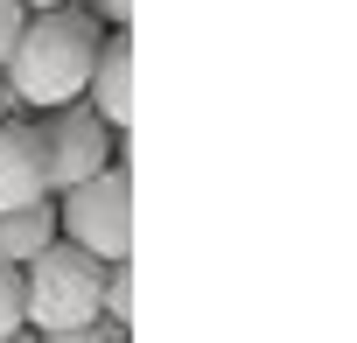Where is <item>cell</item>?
<instances>
[{
	"instance_id": "1",
	"label": "cell",
	"mask_w": 357,
	"mask_h": 343,
	"mask_svg": "<svg viewBox=\"0 0 357 343\" xmlns=\"http://www.w3.org/2000/svg\"><path fill=\"white\" fill-rule=\"evenodd\" d=\"M98 36L105 22L91 8H70V0H56V8H36L8 49V91L36 112L63 105V98H84V77H91V56H98Z\"/></svg>"
},
{
	"instance_id": "2",
	"label": "cell",
	"mask_w": 357,
	"mask_h": 343,
	"mask_svg": "<svg viewBox=\"0 0 357 343\" xmlns=\"http://www.w3.org/2000/svg\"><path fill=\"white\" fill-rule=\"evenodd\" d=\"M98 280H105V259L98 252H84L77 238H50L29 266H22V287H29V322L43 329V336H56V343H70V336H84L91 329V315H105L98 308Z\"/></svg>"
},
{
	"instance_id": "3",
	"label": "cell",
	"mask_w": 357,
	"mask_h": 343,
	"mask_svg": "<svg viewBox=\"0 0 357 343\" xmlns=\"http://www.w3.org/2000/svg\"><path fill=\"white\" fill-rule=\"evenodd\" d=\"M56 231L98 259H126L133 252V176L119 161H105L98 176L56 190Z\"/></svg>"
},
{
	"instance_id": "4",
	"label": "cell",
	"mask_w": 357,
	"mask_h": 343,
	"mask_svg": "<svg viewBox=\"0 0 357 343\" xmlns=\"http://www.w3.org/2000/svg\"><path fill=\"white\" fill-rule=\"evenodd\" d=\"M43 154H50V197H56V190L98 176L105 161H119V126H105L84 98H63L43 119Z\"/></svg>"
},
{
	"instance_id": "5",
	"label": "cell",
	"mask_w": 357,
	"mask_h": 343,
	"mask_svg": "<svg viewBox=\"0 0 357 343\" xmlns=\"http://www.w3.org/2000/svg\"><path fill=\"white\" fill-rule=\"evenodd\" d=\"M50 197V154H43V126H29L22 112L0 119V211Z\"/></svg>"
},
{
	"instance_id": "6",
	"label": "cell",
	"mask_w": 357,
	"mask_h": 343,
	"mask_svg": "<svg viewBox=\"0 0 357 343\" xmlns=\"http://www.w3.org/2000/svg\"><path fill=\"white\" fill-rule=\"evenodd\" d=\"M126 91H133V36H126V22H112L98 36V56H91V77H84V105L105 126H126V112H133Z\"/></svg>"
},
{
	"instance_id": "7",
	"label": "cell",
	"mask_w": 357,
	"mask_h": 343,
	"mask_svg": "<svg viewBox=\"0 0 357 343\" xmlns=\"http://www.w3.org/2000/svg\"><path fill=\"white\" fill-rule=\"evenodd\" d=\"M50 238H56V197H36V204H15V211H0V259L29 266V259H36Z\"/></svg>"
},
{
	"instance_id": "8",
	"label": "cell",
	"mask_w": 357,
	"mask_h": 343,
	"mask_svg": "<svg viewBox=\"0 0 357 343\" xmlns=\"http://www.w3.org/2000/svg\"><path fill=\"white\" fill-rule=\"evenodd\" d=\"M29 329V287H22V266L0 259V343Z\"/></svg>"
},
{
	"instance_id": "9",
	"label": "cell",
	"mask_w": 357,
	"mask_h": 343,
	"mask_svg": "<svg viewBox=\"0 0 357 343\" xmlns=\"http://www.w3.org/2000/svg\"><path fill=\"white\" fill-rule=\"evenodd\" d=\"M22 22H29V8H22V0H0V63H8V49H15Z\"/></svg>"
},
{
	"instance_id": "10",
	"label": "cell",
	"mask_w": 357,
	"mask_h": 343,
	"mask_svg": "<svg viewBox=\"0 0 357 343\" xmlns=\"http://www.w3.org/2000/svg\"><path fill=\"white\" fill-rule=\"evenodd\" d=\"M84 8H91L105 29H112V22H133V0H84Z\"/></svg>"
},
{
	"instance_id": "11",
	"label": "cell",
	"mask_w": 357,
	"mask_h": 343,
	"mask_svg": "<svg viewBox=\"0 0 357 343\" xmlns=\"http://www.w3.org/2000/svg\"><path fill=\"white\" fill-rule=\"evenodd\" d=\"M22 8H29V15H36V8H56V0H22Z\"/></svg>"
},
{
	"instance_id": "12",
	"label": "cell",
	"mask_w": 357,
	"mask_h": 343,
	"mask_svg": "<svg viewBox=\"0 0 357 343\" xmlns=\"http://www.w3.org/2000/svg\"><path fill=\"white\" fill-rule=\"evenodd\" d=\"M0 119H8V84H0Z\"/></svg>"
}]
</instances>
